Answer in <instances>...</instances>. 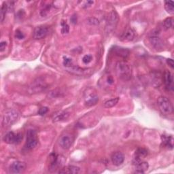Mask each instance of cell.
I'll use <instances>...</instances> for the list:
<instances>
[{"instance_id": "cell-6", "label": "cell", "mask_w": 174, "mask_h": 174, "mask_svg": "<svg viewBox=\"0 0 174 174\" xmlns=\"http://www.w3.org/2000/svg\"><path fill=\"white\" fill-rule=\"evenodd\" d=\"M74 139L73 136L69 134H65L62 135L59 140V144L63 149L68 150L70 148L74 143Z\"/></svg>"}, {"instance_id": "cell-5", "label": "cell", "mask_w": 174, "mask_h": 174, "mask_svg": "<svg viewBox=\"0 0 174 174\" xmlns=\"http://www.w3.org/2000/svg\"><path fill=\"white\" fill-rule=\"evenodd\" d=\"M38 144L37 133L34 130H29L27 133V140L25 143V148L29 150H33Z\"/></svg>"}, {"instance_id": "cell-17", "label": "cell", "mask_w": 174, "mask_h": 174, "mask_svg": "<svg viewBox=\"0 0 174 174\" xmlns=\"http://www.w3.org/2000/svg\"><path fill=\"white\" fill-rule=\"evenodd\" d=\"M99 101V97L96 94H91L87 96L85 100V105L86 106H92L96 105Z\"/></svg>"}, {"instance_id": "cell-27", "label": "cell", "mask_w": 174, "mask_h": 174, "mask_svg": "<svg viewBox=\"0 0 174 174\" xmlns=\"http://www.w3.org/2000/svg\"><path fill=\"white\" fill-rule=\"evenodd\" d=\"M63 65L65 67H70L72 65V60L68 57H64L63 59Z\"/></svg>"}, {"instance_id": "cell-31", "label": "cell", "mask_w": 174, "mask_h": 174, "mask_svg": "<svg viewBox=\"0 0 174 174\" xmlns=\"http://www.w3.org/2000/svg\"><path fill=\"white\" fill-rule=\"evenodd\" d=\"M48 108H46V107H43V108H41L39 110L38 114L40 116H44V115H45L46 113L48 112Z\"/></svg>"}, {"instance_id": "cell-30", "label": "cell", "mask_w": 174, "mask_h": 174, "mask_svg": "<svg viewBox=\"0 0 174 174\" xmlns=\"http://www.w3.org/2000/svg\"><path fill=\"white\" fill-rule=\"evenodd\" d=\"M23 140V135L21 133H17L16 135L15 144H19Z\"/></svg>"}, {"instance_id": "cell-32", "label": "cell", "mask_w": 174, "mask_h": 174, "mask_svg": "<svg viewBox=\"0 0 174 174\" xmlns=\"http://www.w3.org/2000/svg\"><path fill=\"white\" fill-rule=\"evenodd\" d=\"M88 23H89V24H91V25H99V22L98 20L97 19H95V18H90L88 19Z\"/></svg>"}, {"instance_id": "cell-29", "label": "cell", "mask_w": 174, "mask_h": 174, "mask_svg": "<svg viewBox=\"0 0 174 174\" xmlns=\"http://www.w3.org/2000/svg\"><path fill=\"white\" fill-rule=\"evenodd\" d=\"M15 37H16V38H17V39L22 40L25 37V35L23 34L22 31H21L20 30H16V33H15Z\"/></svg>"}, {"instance_id": "cell-21", "label": "cell", "mask_w": 174, "mask_h": 174, "mask_svg": "<svg viewBox=\"0 0 174 174\" xmlns=\"http://www.w3.org/2000/svg\"><path fill=\"white\" fill-rule=\"evenodd\" d=\"M165 8L169 14H174V6L173 2L172 1L165 2Z\"/></svg>"}, {"instance_id": "cell-23", "label": "cell", "mask_w": 174, "mask_h": 174, "mask_svg": "<svg viewBox=\"0 0 174 174\" xmlns=\"http://www.w3.org/2000/svg\"><path fill=\"white\" fill-rule=\"evenodd\" d=\"M8 10V5L6 4H4L2 5L1 8V11H0V19H1V22L3 23L5 19V14H6Z\"/></svg>"}, {"instance_id": "cell-24", "label": "cell", "mask_w": 174, "mask_h": 174, "mask_svg": "<svg viewBox=\"0 0 174 174\" xmlns=\"http://www.w3.org/2000/svg\"><path fill=\"white\" fill-rule=\"evenodd\" d=\"M116 53H117V54H118V56H120L121 57H123V58H125L129 55V52L128 50H127V49L119 48L117 49Z\"/></svg>"}, {"instance_id": "cell-16", "label": "cell", "mask_w": 174, "mask_h": 174, "mask_svg": "<svg viewBox=\"0 0 174 174\" xmlns=\"http://www.w3.org/2000/svg\"><path fill=\"white\" fill-rule=\"evenodd\" d=\"M135 165L136 168V171L135 172V173H144L146 171L148 170L149 167L148 163L147 162H145L143 161L138 162L137 163H136Z\"/></svg>"}, {"instance_id": "cell-15", "label": "cell", "mask_w": 174, "mask_h": 174, "mask_svg": "<svg viewBox=\"0 0 174 174\" xmlns=\"http://www.w3.org/2000/svg\"><path fill=\"white\" fill-rule=\"evenodd\" d=\"M80 172V168L73 165H69L65 167H63L59 170V173L63 174H76Z\"/></svg>"}, {"instance_id": "cell-14", "label": "cell", "mask_w": 174, "mask_h": 174, "mask_svg": "<svg viewBox=\"0 0 174 174\" xmlns=\"http://www.w3.org/2000/svg\"><path fill=\"white\" fill-rule=\"evenodd\" d=\"M111 160L112 163L117 166H119V165L123 163L124 161V155L120 152H117L113 154L111 157Z\"/></svg>"}, {"instance_id": "cell-37", "label": "cell", "mask_w": 174, "mask_h": 174, "mask_svg": "<svg viewBox=\"0 0 174 174\" xmlns=\"http://www.w3.org/2000/svg\"><path fill=\"white\" fill-rule=\"evenodd\" d=\"M108 82L110 84H112L113 82H114V80H113V78L111 76H109L108 78Z\"/></svg>"}, {"instance_id": "cell-11", "label": "cell", "mask_w": 174, "mask_h": 174, "mask_svg": "<svg viewBox=\"0 0 174 174\" xmlns=\"http://www.w3.org/2000/svg\"><path fill=\"white\" fill-rule=\"evenodd\" d=\"M46 88H47V85L46 82L41 79H37L32 83V85L30 86V89L32 92H41Z\"/></svg>"}, {"instance_id": "cell-35", "label": "cell", "mask_w": 174, "mask_h": 174, "mask_svg": "<svg viewBox=\"0 0 174 174\" xmlns=\"http://www.w3.org/2000/svg\"><path fill=\"white\" fill-rule=\"evenodd\" d=\"M93 4V2H92V1H88L86 3V4L85 5V8H86V7H89V6H91V5Z\"/></svg>"}, {"instance_id": "cell-33", "label": "cell", "mask_w": 174, "mask_h": 174, "mask_svg": "<svg viewBox=\"0 0 174 174\" xmlns=\"http://www.w3.org/2000/svg\"><path fill=\"white\" fill-rule=\"evenodd\" d=\"M6 46H7V42H2L1 43H0V51H1V52L4 51L5 49V47H6Z\"/></svg>"}, {"instance_id": "cell-3", "label": "cell", "mask_w": 174, "mask_h": 174, "mask_svg": "<svg viewBox=\"0 0 174 174\" xmlns=\"http://www.w3.org/2000/svg\"><path fill=\"white\" fill-rule=\"evenodd\" d=\"M118 22V15L115 10L110 12L107 17L106 25V32L110 33L112 32L115 30L116 27Z\"/></svg>"}, {"instance_id": "cell-12", "label": "cell", "mask_w": 174, "mask_h": 174, "mask_svg": "<svg viewBox=\"0 0 174 174\" xmlns=\"http://www.w3.org/2000/svg\"><path fill=\"white\" fill-rule=\"evenodd\" d=\"M148 156V151L147 150L143 148H139L135 152V156H134V161L133 163L134 164L137 163L138 162L141 161L144 158H145Z\"/></svg>"}, {"instance_id": "cell-26", "label": "cell", "mask_w": 174, "mask_h": 174, "mask_svg": "<svg viewBox=\"0 0 174 174\" xmlns=\"http://www.w3.org/2000/svg\"><path fill=\"white\" fill-rule=\"evenodd\" d=\"M61 33L63 34H65V33H68L69 31V25H68V23H67L65 21H62L61 22Z\"/></svg>"}, {"instance_id": "cell-36", "label": "cell", "mask_w": 174, "mask_h": 174, "mask_svg": "<svg viewBox=\"0 0 174 174\" xmlns=\"http://www.w3.org/2000/svg\"><path fill=\"white\" fill-rule=\"evenodd\" d=\"M71 22L73 23H76V21H77L76 16H72L71 19Z\"/></svg>"}, {"instance_id": "cell-18", "label": "cell", "mask_w": 174, "mask_h": 174, "mask_svg": "<svg viewBox=\"0 0 174 174\" xmlns=\"http://www.w3.org/2000/svg\"><path fill=\"white\" fill-rule=\"evenodd\" d=\"M16 135L14 132H9L6 135L4 136V141L5 143L12 144H15V140H16Z\"/></svg>"}, {"instance_id": "cell-10", "label": "cell", "mask_w": 174, "mask_h": 174, "mask_svg": "<svg viewBox=\"0 0 174 174\" xmlns=\"http://www.w3.org/2000/svg\"><path fill=\"white\" fill-rule=\"evenodd\" d=\"M135 36V31L130 27L126 28L120 36V40L123 42H130L133 40Z\"/></svg>"}, {"instance_id": "cell-4", "label": "cell", "mask_w": 174, "mask_h": 174, "mask_svg": "<svg viewBox=\"0 0 174 174\" xmlns=\"http://www.w3.org/2000/svg\"><path fill=\"white\" fill-rule=\"evenodd\" d=\"M19 113L14 110H8L3 117L2 124L4 127H10L15 123L19 118Z\"/></svg>"}, {"instance_id": "cell-13", "label": "cell", "mask_w": 174, "mask_h": 174, "mask_svg": "<svg viewBox=\"0 0 174 174\" xmlns=\"http://www.w3.org/2000/svg\"><path fill=\"white\" fill-rule=\"evenodd\" d=\"M163 78H164V83L165 86H166V88L168 90H169V91H172L173 89V78L172 73L169 71H165L164 74Z\"/></svg>"}, {"instance_id": "cell-28", "label": "cell", "mask_w": 174, "mask_h": 174, "mask_svg": "<svg viewBox=\"0 0 174 174\" xmlns=\"http://www.w3.org/2000/svg\"><path fill=\"white\" fill-rule=\"evenodd\" d=\"M92 56L91 55H90V54H86L85 55V57H83V59H82V61L86 63V64H87V63H89L91 61H92Z\"/></svg>"}, {"instance_id": "cell-22", "label": "cell", "mask_w": 174, "mask_h": 174, "mask_svg": "<svg viewBox=\"0 0 174 174\" xmlns=\"http://www.w3.org/2000/svg\"><path fill=\"white\" fill-rule=\"evenodd\" d=\"M68 116H69L68 113L61 112L59 114H57L56 116H55V117L53 118V122H55V123H56V122L66 119V118L68 117Z\"/></svg>"}, {"instance_id": "cell-20", "label": "cell", "mask_w": 174, "mask_h": 174, "mask_svg": "<svg viewBox=\"0 0 174 174\" xmlns=\"http://www.w3.org/2000/svg\"><path fill=\"white\" fill-rule=\"evenodd\" d=\"M119 101V97H116L114 99H110L108 101H107L104 103V107L106 108H111L112 107L115 106Z\"/></svg>"}, {"instance_id": "cell-2", "label": "cell", "mask_w": 174, "mask_h": 174, "mask_svg": "<svg viewBox=\"0 0 174 174\" xmlns=\"http://www.w3.org/2000/svg\"><path fill=\"white\" fill-rule=\"evenodd\" d=\"M157 104L162 114L165 115H169L172 114L173 111V105L171 101L167 97H159L157 100Z\"/></svg>"}, {"instance_id": "cell-25", "label": "cell", "mask_w": 174, "mask_h": 174, "mask_svg": "<svg viewBox=\"0 0 174 174\" xmlns=\"http://www.w3.org/2000/svg\"><path fill=\"white\" fill-rule=\"evenodd\" d=\"M164 26L166 30L173 27V18H167L164 21Z\"/></svg>"}, {"instance_id": "cell-19", "label": "cell", "mask_w": 174, "mask_h": 174, "mask_svg": "<svg viewBox=\"0 0 174 174\" xmlns=\"http://www.w3.org/2000/svg\"><path fill=\"white\" fill-rule=\"evenodd\" d=\"M162 141H163V144L165 147H167L168 148L172 149L173 148V137L172 136H162Z\"/></svg>"}, {"instance_id": "cell-9", "label": "cell", "mask_w": 174, "mask_h": 174, "mask_svg": "<svg viewBox=\"0 0 174 174\" xmlns=\"http://www.w3.org/2000/svg\"><path fill=\"white\" fill-rule=\"evenodd\" d=\"M48 33V28L46 26H39L34 30L33 37L35 40L44 38Z\"/></svg>"}, {"instance_id": "cell-1", "label": "cell", "mask_w": 174, "mask_h": 174, "mask_svg": "<svg viewBox=\"0 0 174 174\" xmlns=\"http://www.w3.org/2000/svg\"><path fill=\"white\" fill-rule=\"evenodd\" d=\"M116 71L121 80H129L132 76V68L128 63L123 61L118 62L116 65Z\"/></svg>"}, {"instance_id": "cell-7", "label": "cell", "mask_w": 174, "mask_h": 174, "mask_svg": "<svg viewBox=\"0 0 174 174\" xmlns=\"http://www.w3.org/2000/svg\"><path fill=\"white\" fill-rule=\"evenodd\" d=\"M26 169V164L21 161H15L9 167V173L18 174L23 173Z\"/></svg>"}, {"instance_id": "cell-8", "label": "cell", "mask_w": 174, "mask_h": 174, "mask_svg": "<svg viewBox=\"0 0 174 174\" xmlns=\"http://www.w3.org/2000/svg\"><path fill=\"white\" fill-rule=\"evenodd\" d=\"M159 31H156L155 32V31H152V33L150 34L149 37V41L151 44L152 46L156 49H161L163 47V42H162L161 39L158 37Z\"/></svg>"}, {"instance_id": "cell-34", "label": "cell", "mask_w": 174, "mask_h": 174, "mask_svg": "<svg viewBox=\"0 0 174 174\" xmlns=\"http://www.w3.org/2000/svg\"><path fill=\"white\" fill-rule=\"evenodd\" d=\"M167 64L169 65V66L171 68H172L173 69L174 68V62H173V60L172 59H168L167 60Z\"/></svg>"}]
</instances>
